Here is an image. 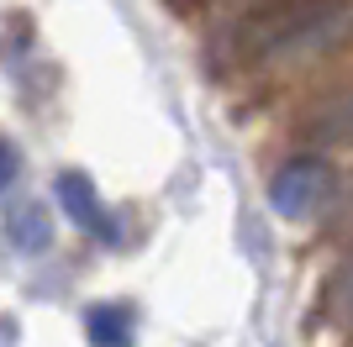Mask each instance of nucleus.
Wrapping results in <instances>:
<instances>
[{"label": "nucleus", "mask_w": 353, "mask_h": 347, "mask_svg": "<svg viewBox=\"0 0 353 347\" xmlns=\"http://www.w3.org/2000/svg\"><path fill=\"white\" fill-rule=\"evenodd\" d=\"M353 37V6H280L259 11L248 27V43L269 63H306Z\"/></svg>", "instance_id": "nucleus-1"}, {"label": "nucleus", "mask_w": 353, "mask_h": 347, "mask_svg": "<svg viewBox=\"0 0 353 347\" xmlns=\"http://www.w3.org/2000/svg\"><path fill=\"white\" fill-rule=\"evenodd\" d=\"M332 185H338L332 163L316 158V153H306V158L280 163V174L269 179V205H274L280 216H290V221H306L332 200Z\"/></svg>", "instance_id": "nucleus-2"}, {"label": "nucleus", "mask_w": 353, "mask_h": 347, "mask_svg": "<svg viewBox=\"0 0 353 347\" xmlns=\"http://www.w3.org/2000/svg\"><path fill=\"white\" fill-rule=\"evenodd\" d=\"M53 189H59V205L69 211V221H74L79 231H90L95 242H111V247L121 242V227H117V216H111V205H105L101 195H95L90 174L63 169L59 179H53Z\"/></svg>", "instance_id": "nucleus-3"}, {"label": "nucleus", "mask_w": 353, "mask_h": 347, "mask_svg": "<svg viewBox=\"0 0 353 347\" xmlns=\"http://www.w3.org/2000/svg\"><path fill=\"white\" fill-rule=\"evenodd\" d=\"M301 132H306L311 143H327V147L353 143V85L327 90L322 101L306 111V127H301Z\"/></svg>", "instance_id": "nucleus-4"}, {"label": "nucleus", "mask_w": 353, "mask_h": 347, "mask_svg": "<svg viewBox=\"0 0 353 347\" xmlns=\"http://www.w3.org/2000/svg\"><path fill=\"white\" fill-rule=\"evenodd\" d=\"M6 231H11V242L21 247V253H43V247L53 242L48 211H43L37 200H27V205H11V216H6Z\"/></svg>", "instance_id": "nucleus-5"}, {"label": "nucleus", "mask_w": 353, "mask_h": 347, "mask_svg": "<svg viewBox=\"0 0 353 347\" xmlns=\"http://www.w3.org/2000/svg\"><path fill=\"white\" fill-rule=\"evenodd\" d=\"M85 332L95 347H132V311L127 305H95L85 316Z\"/></svg>", "instance_id": "nucleus-6"}, {"label": "nucleus", "mask_w": 353, "mask_h": 347, "mask_svg": "<svg viewBox=\"0 0 353 347\" xmlns=\"http://www.w3.org/2000/svg\"><path fill=\"white\" fill-rule=\"evenodd\" d=\"M327 316L353 326V258L343 263L338 274H332V284H327Z\"/></svg>", "instance_id": "nucleus-7"}, {"label": "nucleus", "mask_w": 353, "mask_h": 347, "mask_svg": "<svg viewBox=\"0 0 353 347\" xmlns=\"http://www.w3.org/2000/svg\"><path fill=\"white\" fill-rule=\"evenodd\" d=\"M16 174H21V158H16V147L0 137V189H11V185H16Z\"/></svg>", "instance_id": "nucleus-8"}]
</instances>
